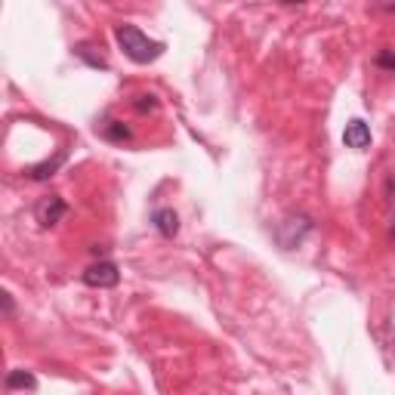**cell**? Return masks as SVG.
Returning a JSON list of instances; mask_svg holds the SVG:
<instances>
[{"label": "cell", "mask_w": 395, "mask_h": 395, "mask_svg": "<svg viewBox=\"0 0 395 395\" xmlns=\"http://www.w3.org/2000/svg\"><path fill=\"white\" fill-rule=\"evenodd\" d=\"M115 40L120 46V53L127 56L130 62H136V65H149V62H155L164 56V44L155 37H149L142 28L136 25H115Z\"/></svg>", "instance_id": "cell-1"}, {"label": "cell", "mask_w": 395, "mask_h": 395, "mask_svg": "<svg viewBox=\"0 0 395 395\" xmlns=\"http://www.w3.org/2000/svg\"><path fill=\"white\" fill-rule=\"evenodd\" d=\"M84 284L87 287H99V290H106V287H118V281H120V269H118V263H111V260H99V263H93V265H87L84 269Z\"/></svg>", "instance_id": "cell-2"}, {"label": "cell", "mask_w": 395, "mask_h": 395, "mask_svg": "<svg viewBox=\"0 0 395 395\" xmlns=\"http://www.w3.org/2000/svg\"><path fill=\"white\" fill-rule=\"evenodd\" d=\"M312 232V220L309 216H284V220L278 222V241H284L281 247H300L303 238Z\"/></svg>", "instance_id": "cell-3"}, {"label": "cell", "mask_w": 395, "mask_h": 395, "mask_svg": "<svg viewBox=\"0 0 395 395\" xmlns=\"http://www.w3.org/2000/svg\"><path fill=\"white\" fill-rule=\"evenodd\" d=\"M65 216H68V204H65V198H59V195L40 198L37 207H35V220L44 225V229H53V225H59Z\"/></svg>", "instance_id": "cell-4"}, {"label": "cell", "mask_w": 395, "mask_h": 395, "mask_svg": "<svg viewBox=\"0 0 395 395\" xmlns=\"http://www.w3.org/2000/svg\"><path fill=\"white\" fill-rule=\"evenodd\" d=\"M370 127L365 124L361 118H352L349 124H346V130H343V142H346V149H352V151H365L370 149Z\"/></svg>", "instance_id": "cell-5"}, {"label": "cell", "mask_w": 395, "mask_h": 395, "mask_svg": "<svg viewBox=\"0 0 395 395\" xmlns=\"http://www.w3.org/2000/svg\"><path fill=\"white\" fill-rule=\"evenodd\" d=\"M151 225L158 229L161 238H176L180 235V213H176L173 207H158V211L151 213Z\"/></svg>", "instance_id": "cell-6"}, {"label": "cell", "mask_w": 395, "mask_h": 395, "mask_svg": "<svg viewBox=\"0 0 395 395\" xmlns=\"http://www.w3.org/2000/svg\"><path fill=\"white\" fill-rule=\"evenodd\" d=\"M99 136H102V139H106V142L124 145V142H133V127H130V124H124V120L108 118V120H102Z\"/></svg>", "instance_id": "cell-7"}, {"label": "cell", "mask_w": 395, "mask_h": 395, "mask_svg": "<svg viewBox=\"0 0 395 395\" xmlns=\"http://www.w3.org/2000/svg\"><path fill=\"white\" fill-rule=\"evenodd\" d=\"M75 56H77V59H84L90 68H102V71H108V59L102 56V46L96 50L93 44H77V46H75Z\"/></svg>", "instance_id": "cell-8"}, {"label": "cell", "mask_w": 395, "mask_h": 395, "mask_svg": "<svg viewBox=\"0 0 395 395\" xmlns=\"http://www.w3.org/2000/svg\"><path fill=\"white\" fill-rule=\"evenodd\" d=\"M65 164V151H59L53 161H44V164H35L28 170V180H35V182H44V180H50V176L59 170V167Z\"/></svg>", "instance_id": "cell-9"}, {"label": "cell", "mask_w": 395, "mask_h": 395, "mask_svg": "<svg viewBox=\"0 0 395 395\" xmlns=\"http://www.w3.org/2000/svg\"><path fill=\"white\" fill-rule=\"evenodd\" d=\"M6 389H37V377L31 370H10L6 374Z\"/></svg>", "instance_id": "cell-10"}, {"label": "cell", "mask_w": 395, "mask_h": 395, "mask_svg": "<svg viewBox=\"0 0 395 395\" xmlns=\"http://www.w3.org/2000/svg\"><path fill=\"white\" fill-rule=\"evenodd\" d=\"M133 108L139 111V115H155L161 108V102L155 93H139V96H133Z\"/></svg>", "instance_id": "cell-11"}, {"label": "cell", "mask_w": 395, "mask_h": 395, "mask_svg": "<svg viewBox=\"0 0 395 395\" xmlns=\"http://www.w3.org/2000/svg\"><path fill=\"white\" fill-rule=\"evenodd\" d=\"M377 68H383V71H392L395 75V50H380L377 53Z\"/></svg>", "instance_id": "cell-12"}, {"label": "cell", "mask_w": 395, "mask_h": 395, "mask_svg": "<svg viewBox=\"0 0 395 395\" xmlns=\"http://www.w3.org/2000/svg\"><path fill=\"white\" fill-rule=\"evenodd\" d=\"M13 312H15V303H13V294H4V315H6V318H10V315H13Z\"/></svg>", "instance_id": "cell-13"}, {"label": "cell", "mask_w": 395, "mask_h": 395, "mask_svg": "<svg viewBox=\"0 0 395 395\" xmlns=\"http://www.w3.org/2000/svg\"><path fill=\"white\" fill-rule=\"evenodd\" d=\"M389 238L395 241V216H392V225H389Z\"/></svg>", "instance_id": "cell-14"}]
</instances>
